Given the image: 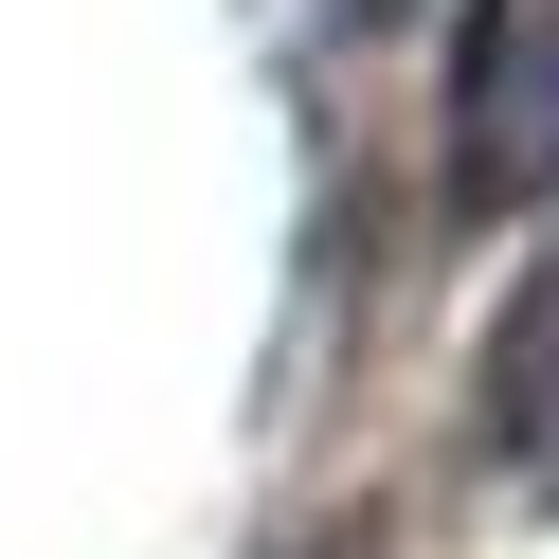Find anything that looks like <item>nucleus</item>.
Segmentation results:
<instances>
[{"label": "nucleus", "instance_id": "nucleus-1", "mask_svg": "<svg viewBox=\"0 0 559 559\" xmlns=\"http://www.w3.org/2000/svg\"><path fill=\"white\" fill-rule=\"evenodd\" d=\"M559 181V0L451 19V217H523Z\"/></svg>", "mask_w": 559, "mask_h": 559}, {"label": "nucleus", "instance_id": "nucleus-2", "mask_svg": "<svg viewBox=\"0 0 559 559\" xmlns=\"http://www.w3.org/2000/svg\"><path fill=\"white\" fill-rule=\"evenodd\" d=\"M343 19H379V0H343Z\"/></svg>", "mask_w": 559, "mask_h": 559}]
</instances>
